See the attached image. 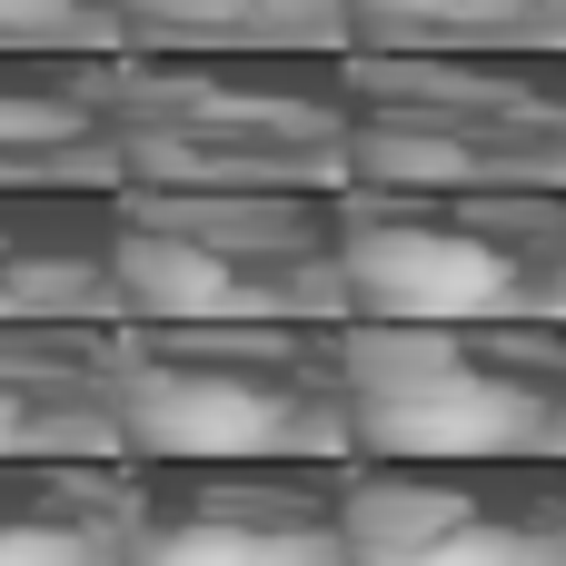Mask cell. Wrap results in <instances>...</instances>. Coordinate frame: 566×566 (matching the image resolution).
Segmentation results:
<instances>
[{"label": "cell", "instance_id": "11", "mask_svg": "<svg viewBox=\"0 0 566 566\" xmlns=\"http://www.w3.org/2000/svg\"><path fill=\"white\" fill-rule=\"evenodd\" d=\"M0 318H119V189H0Z\"/></svg>", "mask_w": 566, "mask_h": 566}, {"label": "cell", "instance_id": "14", "mask_svg": "<svg viewBox=\"0 0 566 566\" xmlns=\"http://www.w3.org/2000/svg\"><path fill=\"white\" fill-rule=\"evenodd\" d=\"M348 50H566V0H348Z\"/></svg>", "mask_w": 566, "mask_h": 566}, {"label": "cell", "instance_id": "6", "mask_svg": "<svg viewBox=\"0 0 566 566\" xmlns=\"http://www.w3.org/2000/svg\"><path fill=\"white\" fill-rule=\"evenodd\" d=\"M348 318H566V189H338Z\"/></svg>", "mask_w": 566, "mask_h": 566}, {"label": "cell", "instance_id": "2", "mask_svg": "<svg viewBox=\"0 0 566 566\" xmlns=\"http://www.w3.org/2000/svg\"><path fill=\"white\" fill-rule=\"evenodd\" d=\"M119 458H348V368L318 318H109Z\"/></svg>", "mask_w": 566, "mask_h": 566}, {"label": "cell", "instance_id": "8", "mask_svg": "<svg viewBox=\"0 0 566 566\" xmlns=\"http://www.w3.org/2000/svg\"><path fill=\"white\" fill-rule=\"evenodd\" d=\"M348 566H566V458H348Z\"/></svg>", "mask_w": 566, "mask_h": 566}, {"label": "cell", "instance_id": "7", "mask_svg": "<svg viewBox=\"0 0 566 566\" xmlns=\"http://www.w3.org/2000/svg\"><path fill=\"white\" fill-rule=\"evenodd\" d=\"M129 566H348V458H129Z\"/></svg>", "mask_w": 566, "mask_h": 566}, {"label": "cell", "instance_id": "4", "mask_svg": "<svg viewBox=\"0 0 566 566\" xmlns=\"http://www.w3.org/2000/svg\"><path fill=\"white\" fill-rule=\"evenodd\" d=\"M348 189H566V50H348Z\"/></svg>", "mask_w": 566, "mask_h": 566}, {"label": "cell", "instance_id": "13", "mask_svg": "<svg viewBox=\"0 0 566 566\" xmlns=\"http://www.w3.org/2000/svg\"><path fill=\"white\" fill-rule=\"evenodd\" d=\"M119 50H348V0H119Z\"/></svg>", "mask_w": 566, "mask_h": 566}, {"label": "cell", "instance_id": "15", "mask_svg": "<svg viewBox=\"0 0 566 566\" xmlns=\"http://www.w3.org/2000/svg\"><path fill=\"white\" fill-rule=\"evenodd\" d=\"M0 50H119V0H0Z\"/></svg>", "mask_w": 566, "mask_h": 566}, {"label": "cell", "instance_id": "3", "mask_svg": "<svg viewBox=\"0 0 566 566\" xmlns=\"http://www.w3.org/2000/svg\"><path fill=\"white\" fill-rule=\"evenodd\" d=\"M348 458H566V318H338Z\"/></svg>", "mask_w": 566, "mask_h": 566}, {"label": "cell", "instance_id": "9", "mask_svg": "<svg viewBox=\"0 0 566 566\" xmlns=\"http://www.w3.org/2000/svg\"><path fill=\"white\" fill-rule=\"evenodd\" d=\"M119 50H0V189H119Z\"/></svg>", "mask_w": 566, "mask_h": 566}, {"label": "cell", "instance_id": "5", "mask_svg": "<svg viewBox=\"0 0 566 566\" xmlns=\"http://www.w3.org/2000/svg\"><path fill=\"white\" fill-rule=\"evenodd\" d=\"M119 318H348L338 189H119Z\"/></svg>", "mask_w": 566, "mask_h": 566}, {"label": "cell", "instance_id": "12", "mask_svg": "<svg viewBox=\"0 0 566 566\" xmlns=\"http://www.w3.org/2000/svg\"><path fill=\"white\" fill-rule=\"evenodd\" d=\"M0 566H129V458H0Z\"/></svg>", "mask_w": 566, "mask_h": 566}, {"label": "cell", "instance_id": "10", "mask_svg": "<svg viewBox=\"0 0 566 566\" xmlns=\"http://www.w3.org/2000/svg\"><path fill=\"white\" fill-rule=\"evenodd\" d=\"M0 458H119L109 318H0Z\"/></svg>", "mask_w": 566, "mask_h": 566}, {"label": "cell", "instance_id": "1", "mask_svg": "<svg viewBox=\"0 0 566 566\" xmlns=\"http://www.w3.org/2000/svg\"><path fill=\"white\" fill-rule=\"evenodd\" d=\"M119 189H348V50H119Z\"/></svg>", "mask_w": 566, "mask_h": 566}]
</instances>
